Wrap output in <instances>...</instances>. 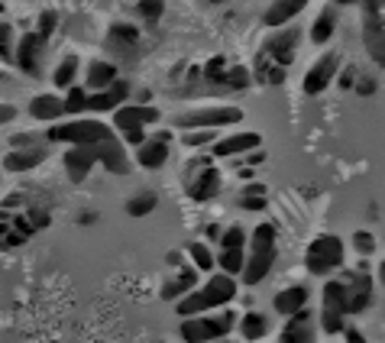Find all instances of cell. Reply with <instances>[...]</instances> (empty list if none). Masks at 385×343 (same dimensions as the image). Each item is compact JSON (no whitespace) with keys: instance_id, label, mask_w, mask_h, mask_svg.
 <instances>
[{"instance_id":"6da1fadb","label":"cell","mask_w":385,"mask_h":343,"mask_svg":"<svg viewBox=\"0 0 385 343\" xmlns=\"http://www.w3.org/2000/svg\"><path fill=\"white\" fill-rule=\"evenodd\" d=\"M230 302H237V279L214 272L204 285H197L191 295H185L182 302H175V314L182 321L197 314H214V311H224Z\"/></svg>"},{"instance_id":"7a4b0ae2","label":"cell","mask_w":385,"mask_h":343,"mask_svg":"<svg viewBox=\"0 0 385 343\" xmlns=\"http://www.w3.org/2000/svg\"><path fill=\"white\" fill-rule=\"evenodd\" d=\"M275 256H279V250H275V227L269 224V220H262V224L250 233L246 266H243L240 282L252 288V285H260L262 279H269V272H272V266H275Z\"/></svg>"},{"instance_id":"3957f363","label":"cell","mask_w":385,"mask_h":343,"mask_svg":"<svg viewBox=\"0 0 385 343\" xmlns=\"http://www.w3.org/2000/svg\"><path fill=\"white\" fill-rule=\"evenodd\" d=\"M240 317L233 311H214V314H197V317H185L178 324V334L185 343H220L230 337V330L237 327Z\"/></svg>"},{"instance_id":"277c9868","label":"cell","mask_w":385,"mask_h":343,"mask_svg":"<svg viewBox=\"0 0 385 343\" xmlns=\"http://www.w3.org/2000/svg\"><path fill=\"white\" fill-rule=\"evenodd\" d=\"M162 120L159 107H140V104H123L120 111H113V130L120 133V143H130V146L140 149L149 140L146 126H155Z\"/></svg>"},{"instance_id":"5b68a950","label":"cell","mask_w":385,"mask_h":343,"mask_svg":"<svg viewBox=\"0 0 385 343\" xmlns=\"http://www.w3.org/2000/svg\"><path fill=\"white\" fill-rule=\"evenodd\" d=\"M113 130L101 120H65V123H52L46 140L49 143H71V149H91L101 140H107Z\"/></svg>"},{"instance_id":"8992f818","label":"cell","mask_w":385,"mask_h":343,"mask_svg":"<svg viewBox=\"0 0 385 343\" xmlns=\"http://www.w3.org/2000/svg\"><path fill=\"white\" fill-rule=\"evenodd\" d=\"M182 188L188 191L191 201H210V198L220 195V172L214 165L210 155H201V159H191L182 172Z\"/></svg>"},{"instance_id":"52a82bcc","label":"cell","mask_w":385,"mask_h":343,"mask_svg":"<svg viewBox=\"0 0 385 343\" xmlns=\"http://www.w3.org/2000/svg\"><path fill=\"white\" fill-rule=\"evenodd\" d=\"M246 113L233 104H210V107H197V111H185L175 117V130L188 133V130H220V126H233L240 123Z\"/></svg>"},{"instance_id":"ba28073f","label":"cell","mask_w":385,"mask_h":343,"mask_svg":"<svg viewBox=\"0 0 385 343\" xmlns=\"http://www.w3.org/2000/svg\"><path fill=\"white\" fill-rule=\"evenodd\" d=\"M346 256V243L337 233H321L308 243V252H304V266H308L311 275H330L344 266Z\"/></svg>"},{"instance_id":"9c48e42d","label":"cell","mask_w":385,"mask_h":343,"mask_svg":"<svg viewBox=\"0 0 385 343\" xmlns=\"http://www.w3.org/2000/svg\"><path fill=\"white\" fill-rule=\"evenodd\" d=\"M220 252H217V269L224 275H230V279L240 282V275H243V266H246V246H250V233L243 230L240 224L227 227L224 237H220Z\"/></svg>"},{"instance_id":"30bf717a","label":"cell","mask_w":385,"mask_h":343,"mask_svg":"<svg viewBox=\"0 0 385 343\" xmlns=\"http://www.w3.org/2000/svg\"><path fill=\"white\" fill-rule=\"evenodd\" d=\"M46 49H49V42L42 39L39 33H26L23 39H16L14 65H16V68H20L26 78H42V65H46Z\"/></svg>"},{"instance_id":"8fae6325","label":"cell","mask_w":385,"mask_h":343,"mask_svg":"<svg viewBox=\"0 0 385 343\" xmlns=\"http://www.w3.org/2000/svg\"><path fill=\"white\" fill-rule=\"evenodd\" d=\"M172 140L175 136L168 130H155L140 149H136V165L140 168H149V172H159L162 165L168 162V149H172Z\"/></svg>"},{"instance_id":"7c38bea8","label":"cell","mask_w":385,"mask_h":343,"mask_svg":"<svg viewBox=\"0 0 385 343\" xmlns=\"http://www.w3.org/2000/svg\"><path fill=\"white\" fill-rule=\"evenodd\" d=\"M337 71H340V56H337V52H324V56L308 68V75H304V81H302L304 94H311V98H314V94H324Z\"/></svg>"},{"instance_id":"4fadbf2b","label":"cell","mask_w":385,"mask_h":343,"mask_svg":"<svg viewBox=\"0 0 385 343\" xmlns=\"http://www.w3.org/2000/svg\"><path fill=\"white\" fill-rule=\"evenodd\" d=\"M298 39H302V33L298 29H275L272 36L266 39V46H262V56L272 58V65H279V68H288V62L294 58V52H298Z\"/></svg>"},{"instance_id":"5bb4252c","label":"cell","mask_w":385,"mask_h":343,"mask_svg":"<svg viewBox=\"0 0 385 343\" xmlns=\"http://www.w3.org/2000/svg\"><path fill=\"white\" fill-rule=\"evenodd\" d=\"M94 149V159L101 162V165L107 168V172H113V175H126L130 172V153H126V146L120 143L117 133H111L107 140H101Z\"/></svg>"},{"instance_id":"9a60e30c","label":"cell","mask_w":385,"mask_h":343,"mask_svg":"<svg viewBox=\"0 0 385 343\" xmlns=\"http://www.w3.org/2000/svg\"><path fill=\"white\" fill-rule=\"evenodd\" d=\"M256 149H262L260 133H230V136H220V140L210 146V159H230V155L256 153Z\"/></svg>"},{"instance_id":"2e32d148","label":"cell","mask_w":385,"mask_h":343,"mask_svg":"<svg viewBox=\"0 0 385 343\" xmlns=\"http://www.w3.org/2000/svg\"><path fill=\"white\" fill-rule=\"evenodd\" d=\"M130 81H123V78H117V81L107 88V91H98V94H91L88 98V111H94V113H113V111H120L123 104H130Z\"/></svg>"},{"instance_id":"e0dca14e","label":"cell","mask_w":385,"mask_h":343,"mask_svg":"<svg viewBox=\"0 0 385 343\" xmlns=\"http://www.w3.org/2000/svg\"><path fill=\"white\" fill-rule=\"evenodd\" d=\"M279 343H317V324H314L308 308L298 311L294 317H288V321L282 324Z\"/></svg>"},{"instance_id":"ac0fdd59","label":"cell","mask_w":385,"mask_h":343,"mask_svg":"<svg viewBox=\"0 0 385 343\" xmlns=\"http://www.w3.org/2000/svg\"><path fill=\"white\" fill-rule=\"evenodd\" d=\"M350 285V314H363L366 308L372 304V279L363 272V269H346L340 272Z\"/></svg>"},{"instance_id":"d6986e66","label":"cell","mask_w":385,"mask_h":343,"mask_svg":"<svg viewBox=\"0 0 385 343\" xmlns=\"http://www.w3.org/2000/svg\"><path fill=\"white\" fill-rule=\"evenodd\" d=\"M321 311H330V314L350 317V285H346L344 275L324 282V304Z\"/></svg>"},{"instance_id":"ffe728a7","label":"cell","mask_w":385,"mask_h":343,"mask_svg":"<svg viewBox=\"0 0 385 343\" xmlns=\"http://www.w3.org/2000/svg\"><path fill=\"white\" fill-rule=\"evenodd\" d=\"M308 298H311V292L304 285H288L272 298V308H275V314H282L288 321V317H294L298 311L308 308Z\"/></svg>"},{"instance_id":"44dd1931","label":"cell","mask_w":385,"mask_h":343,"mask_svg":"<svg viewBox=\"0 0 385 343\" xmlns=\"http://www.w3.org/2000/svg\"><path fill=\"white\" fill-rule=\"evenodd\" d=\"M197 288V272L191 266H182V269H175V275L162 285V298L165 302H182L185 295H191Z\"/></svg>"},{"instance_id":"7402d4cb","label":"cell","mask_w":385,"mask_h":343,"mask_svg":"<svg viewBox=\"0 0 385 343\" xmlns=\"http://www.w3.org/2000/svg\"><path fill=\"white\" fill-rule=\"evenodd\" d=\"M304 7H308L304 0H279V4H272V7L262 14V23H266L269 29H285V23H292Z\"/></svg>"},{"instance_id":"603a6c76","label":"cell","mask_w":385,"mask_h":343,"mask_svg":"<svg viewBox=\"0 0 385 343\" xmlns=\"http://www.w3.org/2000/svg\"><path fill=\"white\" fill-rule=\"evenodd\" d=\"M29 117L42 120V123H56L58 117H65V101L56 94H36L29 101Z\"/></svg>"},{"instance_id":"cb8c5ba5","label":"cell","mask_w":385,"mask_h":343,"mask_svg":"<svg viewBox=\"0 0 385 343\" xmlns=\"http://www.w3.org/2000/svg\"><path fill=\"white\" fill-rule=\"evenodd\" d=\"M117 65L113 62H104V58H98V62H91L88 65V78H84V88L91 94H98V91H107L113 81H117Z\"/></svg>"},{"instance_id":"d4e9b609","label":"cell","mask_w":385,"mask_h":343,"mask_svg":"<svg viewBox=\"0 0 385 343\" xmlns=\"http://www.w3.org/2000/svg\"><path fill=\"white\" fill-rule=\"evenodd\" d=\"M94 165H98L94 149H68V153H65V168H68V178L75 185H81Z\"/></svg>"},{"instance_id":"484cf974","label":"cell","mask_w":385,"mask_h":343,"mask_svg":"<svg viewBox=\"0 0 385 343\" xmlns=\"http://www.w3.org/2000/svg\"><path fill=\"white\" fill-rule=\"evenodd\" d=\"M42 162H46V149H42V146L14 149V153L4 159V168H7V172H29V168L42 165Z\"/></svg>"},{"instance_id":"4316f807","label":"cell","mask_w":385,"mask_h":343,"mask_svg":"<svg viewBox=\"0 0 385 343\" xmlns=\"http://www.w3.org/2000/svg\"><path fill=\"white\" fill-rule=\"evenodd\" d=\"M237 327H240V334H243V340L260 343L262 337L269 334V317L262 314V311H246V314L237 321Z\"/></svg>"},{"instance_id":"83f0119b","label":"cell","mask_w":385,"mask_h":343,"mask_svg":"<svg viewBox=\"0 0 385 343\" xmlns=\"http://www.w3.org/2000/svg\"><path fill=\"white\" fill-rule=\"evenodd\" d=\"M337 20H340L337 7H324L321 14H317V20L311 23V42L324 46L327 39H334V33H337Z\"/></svg>"},{"instance_id":"f1b7e54d","label":"cell","mask_w":385,"mask_h":343,"mask_svg":"<svg viewBox=\"0 0 385 343\" xmlns=\"http://www.w3.org/2000/svg\"><path fill=\"white\" fill-rule=\"evenodd\" d=\"M266 195H269V191H266V185H262V182L243 185V191H240V208L252 210V214H260V210H266V204H269Z\"/></svg>"},{"instance_id":"f546056e","label":"cell","mask_w":385,"mask_h":343,"mask_svg":"<svg viewBox=\"0 0 385 343\" xmlns=\"http://www.w3.org/2000/svg\"><path fill=\"white\" fill-rule=\"evenodd\" d=\"M155 208H159V195H155V191H136V195L126 201V214H130L133 220L149 217Z\"/></svg>"},{"instance_id":"4dcf8cb0","label":"cell","mask_w":385,"mask_h":343,"mask_svg":"<svg viewBox=\"0 0 385 343\" xmlns=\"http://www.w3.org/2000/svg\"><path fill=\"white\" fill-rule=\"evenodd\" d=\"M188 256H191V269H195V272H214V269H217L214 250H210L207 243H201V240L188 243Z\"/></svg>"},{"instance_id":"1f68e13d","label":"cell","mask_w":385,"mask_h":343,"mask_svg":"<svg viewBox=\"0 0 385 343\" xmlns=\"http://www.w3.org/2000/svg\"><path fill=\"white\" fill-rule=\"evenodd\" d=\"M78 58L75 56H68V58H62L58 62V68L52 71V84L56 88H62V91H68V88H75V78H78Z\"/></svg>"},{"instance_id":"d6a6232c","label":"cell","mask_w":385,"mask_h":343,"mask_svg":"<svg viewBox=\"0 0 385 343\" xmlns=\"http://www.w3.org/2000/svg\"><path fill=\"white\" fill-rule=\"evenodd\" d=\"M88 98H91V91L88 88H68V98H65V117H81L84 111H88Z\"/></svg>"},{"instance_id":"836d02e7","label":"cell","mask_w":385,"mask_h":343,"mask_svg":"<svg viewBox=\"0 0 385 343\" xmlns=\"http://www.w3.org/2000/svg\"><path fill=\"white\" fill-rule=\"evenodd\" d=\"M107 39H111V46H120V49H130V46H136L140 33H136V26H130V23H113L111 33H107Z\"/></svg>"},{"instance_id":"e575fe53","label":"cell","mask_w":385,"mask_h":343,"mask_svg":"<svg viewBox=\"0 0 385 343\" xmlns=\"http://www.w3.org/2000/svg\"><path fill=\"white\" fill-rule=\"evenodd\" d=\"M250 81H252V75H250V68H246V65H230V68H227V75H224V84H227V88H233V91H246V88H250Z\"/></svg>"},{"instance_id":"d590c367","label":"cell","mask_w":385,"mask_h":343,"mask_svg":"<svg viewBox=\"0 0 385 343\" xmlns=\"http://www.w3.org/2000/svg\"><path fill=\"white\" fill-rule=\"evenodd\" d=\"M14 49H16L14 46V23L0 20V58L14 65Z\"/></svg>"},{"instance_id":"8d00e7d4","label":"cell","mask_w":385,"mask_h":343,"mask_svg":"<svg viewBox=\"0 0 385 343\" xmlns=\"http://www.w3.org/2000/svg\"><path fill=\"white\" fill-rule=\"evenodd\" d=\"M182 143L191 149L207 146V143L214 146V143H217V130H188V133H182Z\"/></svg>"},{"instance_id":"74e56055","label":"cell","mask_w":385,"mask_h":343,"mask_svg":"<svg viewBox=\"0 0 385 343\" xmlns=\"http://www.w3.org/2000/svg\"><path fill=\"white\" fill-rule=\"evenodd\" d=\"M227 58L224 56H214V58H207V65H204V75H207V81H220L224 84V75H227Z\"/></svg>"},{"instance_id":"f35d334b","label":"cell","mask_w":385,"mask_h":343,"mask_svg":"<svg viewBox=\"0 0 385 343\" xmlns=\"http://www.w3.org/2000/svg\"><path fill=\"white\" fill-rule=\"evenodd\" d=\"M56 26H58V14H56V10H42V14H39V26H36V33H39L42 39L49 42V39H52V33H56Z\"/></svg>"},{"instance_id":"ab89813d","label":"cell","mask_w":385,"mask_h":343,"mask_svg":"<svg viewBox=\"0 0 385 343\" xmlns=\"http://www.w3.org/2000/svg\"><path fill=\"white\" fill-rule=\"evenodd\" d=\"M350 243H353V250H356L359 256H369V252H376V237H372L369 230H356Z\"/></svg>"},{"instance_id":"60d3db41","label":"cell","mask_w":385,"mask_h":343,"mask_svg":"<svg viewBox=\"0 0 385 343\" xmlns=\"http://www.w3.org/2000/svg\"><path fill=\"white\" fill-rule=\"evenodd\" d=\"M136 10H140L143 16H146V20H159L162 14H165V4H159V0H143V4H136Z\"/></svg>"},{"instance_id":"b9f144b4","label":"cell","mask_w":385,"mask_h":343,"mask_svg":"<svg viewBox=\"0 0 385 343\" xmlns=\"http://www.w3.org/2000/svg\"><path fill=\"white\" fill-rule=\"evenodd\" d=\"M10 143H14V149H33L36 136L33 133H16V136H10Z\"/></svg>"},{"instance_id":"7bdbcfd3","label":"cell","mask_w":385,"mask_h":343,"mask_svg":"<svg viewBox=\"0 0 385 343\" xmlns=\"http://www.w3.org/2000/svg\"><path fill=\"white\" fill-rule=\"evenodd\" d=\"M344 343H369L363 337V330L359 327H350V324H346V330H344Z\"/></svg>"},{"instance_id":"ee69618b","label":"cell","mask_w":385,"mask_h":343,"mask_svg":"<svg viewBox=\"0 0 385 343\" xmlns=\"http://www.w3.org/2000/svg\"><path fill=\"white\" fill-rule=\"evenodd\" d=\"M14 117H16V107H14V104H0V126L10 123Z\"/></svg>"},{"instance_id":"f6af8a7d","label":"cell","mask_w":385,"mask_h":343,"mask_svg":"<svg viewBox=\"0 0 385 343\" xmlns=\"http://www.w3.org/2000/svg\"><path fill=\"white\" fill-rule=\"evenodd\" d=\"M262 162H266V153H262V149H256V153H250V168L262 165Z\"/></svg>"},{"instance_id":"bcb514c9","label":"cell","mask_w":385,"mask_h":343,"mask_svg":"<svg viewBox=\"0 0 385 343\" xmlns=\"http://www.w3.org/2000/svg\"><path fill=\"white\" fill-rule=\"evenodd\" d=\"M165 262H168V266H172V269H175V266H182V252H178V250H172V252H168V256H165Z\"/></svg>"},{"instance_id":"7dc6e473","label":"cell","mask_w":385,"mask_h":343,"mask_svg":"<svg viewBox=\"0 0 385 343\" xmlns=\"http://www.w3.org/2000/svg\"><path fill=\"white\" fill-rule=\"evenodd\" d=\"M204 233H207V240H217V243H220V237H224V230H220L217 224H210V227H207V230H204Z\"/></svg>"},{"instance_id":"c3c4849f","label":"cell","mask_w":385,"mask_h":343,"mask_svg":"<svg viewBox=\"0 0 385 343\" xmlns=\"http://www.w3.org/2000/svg\"><path fill=\"white\" fill-rule=\"evenodd\" d=\"M252 175H256V168H250V165L240 168V178H243V182H252Z\"/></svg>"},{"instance_id":"681fc988","label":"cell","mask_w":385,"mask_h":343,"mask_svg":"<svg viewBox=\"0 0 385 343\" xmlns=\"http://www.w3.org/2000/svg\"><path fill=\"white\" fill-rule=\"evenodd\" d=\"M379 282H382V285H385V260L379 262Z\"/></svg>"},{"instance_id":"f907efd6","label":"cell","mask_w":385,"mask_h":343,"mask_svg":"<svg viewBox=\"0 0 385 343\" xmlns=\"http://www.w3.org/2000/svg\"><path fill=\"white\" fill-rule=\"evenodd\" d=\"M0 14H4V4H0Z\"/></svg>"},{"instance_id":"816d5d0a","label":"cell","mask_w":385,"mask_h":343,"mask_svg":"<svg viewBox=\"0 0 385 343\" xmlns=\"http://www.w3.org/2000/svg\"><path fill=\"white\" fill-rule=\"evenodd\" d=\"M220 343H227V340H220Z\"/></svg>"}]
</instances>
